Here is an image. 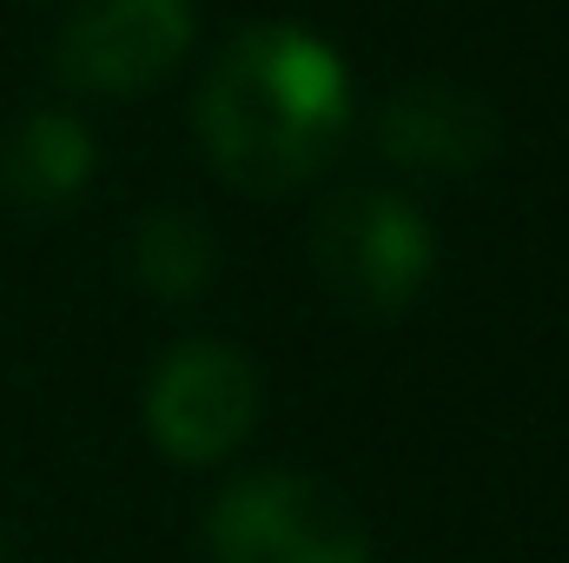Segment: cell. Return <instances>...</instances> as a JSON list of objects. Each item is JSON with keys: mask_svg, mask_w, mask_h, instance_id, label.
<instances>
[{"mask_svg": "<svg viewBox=\"0 0 569 563\" xmlns=\"http://www.w3.org/2000/svg\"><path fill=\"white\" fill-rule=\"evenodd\" d=\"M192 120L239 192H291L318 179L345 140L351 73L311 27L259 20L212 60Z\"/></svg>", "mask_w": 569, "mask_h": 563, "instance_id": "cell-1", "label": "cell"}, {"mask_svg": "<svg viewBox=\"0 0 569 563\" xmlns=\"http://www.w3.org/2000/svg\"><path fill=\"white\" fill-rule=\"evenodd\" d=\"M206 551L212 563H371V531L331 484L259 471L212 504Z\"/></svg>", "mask_w": 569, "mask_h": 563, "instance_id": "cell-3", "label": "cell"}, {"mask_svg": "<svg viewBox=\"0 0 569 563\" xmlns=\"http://www.w3.org/2000/svg\"><path fill=\"white\" fill-rule=\"evenodd\" d=\"M87 179H93V140L73 113H27L0 140V192L13 206H33V213L73 206Z\"/></svg>", "mask_w": 569, "mask_h": 563, "instance_id": "cell-7", "label": "cell"}, {"mask_svg": "<svg viewBox=\"0 0 569 563\" xmlns=\"http://www.w3.org/2000/svg\"><path fill=\"white\" fill-rule=\"evenodd\" d=\"M378 146L411 172H470L497 152V113L450 80H411L385 100Z\"/></svg>", "mask_w": 569, "mask_h": 563, "instance_id": "cell-6", "label": "cell"}, {"mask_svg": "<svg viewBox=\"0 0 569 563\" xmlns=\"http://www.w3.org/2000/svg\"><path fill=\"white\" fill-rule=\"evenodd\" d=\"M192 47V0H73L53 67L80 93H152Z\"/></svg>", "mask_w": 569, "mask_h": 563, "instance_id": "cell-5", "label": "cell"}, {"mask_svg": "<svg viewBox=\"0 0 569 563\" xmlns=\"http://www.w3.org/2000/svg\"><path fill=\"white\" fill-rule=\"evenodd\" d=\"M133 273H140L146 292H159V298H192V292H206L212 279V233L192 219V213H146L140 233H133Z\"/></svg>", "mask_w": 569, "mask_h": 563, "instance_id": "cell-8", "label": "cell"}, {"mask_svg": "<svg viewBox=\"0 0 569 563\" xmlns=\"http://www.w3.org/2000/svg\"><path fill=\"white\" fill-rule=\"evenodd\" d=\"M259 418V378L232 345L186 338L146 378V431L172 464H219Z\"/></svg>", "mask_w": 569, "mask_h": 563, "instance_id": "cell-4", "label": "cell"}, {"mask_svg": "<svg viewBox=\"0 0 569 563\" xmlns=\"http://www.w3.org/2000/svg\"><path fill=\"white\" fill-rule=\"evenodd\" d=\"M311 266L351 312L391 318L430 285L437 239H430V219L411 199H398L385 186H351V192L318 206Z\"/></svg>", "mask_w": 569, "mask_h": 563, "instance_id": "cell-2", "label": "cell"}, {"mask_svg": "<svg viewBox=\"0 0 569 563\" xmlns=\"http://www.w3.org/2000/svg\"><path fill=\"white\" fill-rule=\"evenodd\" d=\"M0 563H7V537H0Z\"/></svg>", "mask_w": 569, "mask_h": 563, "instance_id": "cell-9", "label": "cell"}]
</instances>
